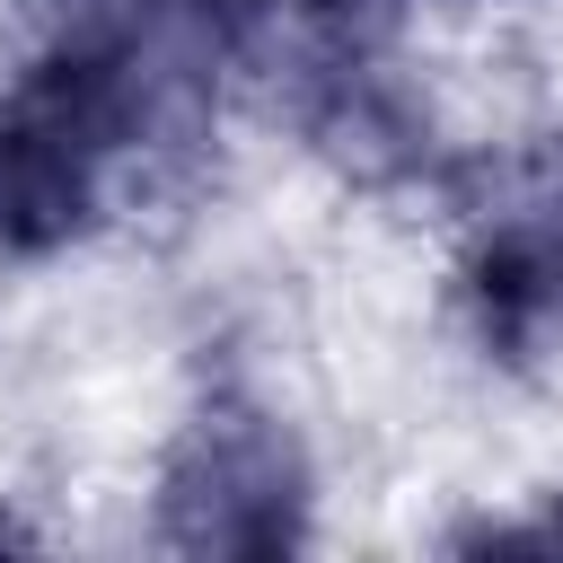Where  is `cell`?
Wrapping results in <instances>:
<instances>
[{
	"label": "cell",
	"mask_w": 563,
	"mask_h": 563,
	"mask_svg": "<svg viewBox=\"0 0 563 563\" xmlns=\"http://www.w3.org/2000/svg\"><path fill=\"white\" fill-rule=\"evenodd\" d=\"M150 35L53 26V44L0 97V246L53 255L88 238L114 202L123 158L150 123Z\"/></svg>",
	"instance_id": "1"
},
{
	"label": "cell",
	"mask_w": 563,
	"mask_h": 563,
	"mask_svg": "<svg viewBox=\"0 0 563 563\" xmlns=\"http://www.w3.org/2000/svg\"><path fill=\"white\" fill-rule=\"evenodd\" d=\"M158 510L185 554H282L299 537V457L282 422L238 396H211L167 449Z\"/></svg>",
	"instance_id": "2"
},
{
	"label": "cell",
	"mask_w": 563,
	"mask_h": 563,
	"mask_svg": "<svg viewBox=\"0 0 563 563\" xmlns=\"http://www.w3.org/2000/svg\"><path fill=\"white\" fill-rule=\"evenodd\" d=\"M466 299L493 352L528 361L563 334V141L501 167L466 238Z\"/></svg>",
	"instance_id": "3"
},
{
	"label": "cell",
	"mask_w": 563,
	"mask_h": 563,
	"mask_svg": "<svg viewBox=\"0 0 563 563\" xmlns=\"http://www.w3.org/2000/svg\"><path fill=\"white\" fill-rule=\"evenodd\" d=\"M501 545H537V554H563V510H554L545 528H528V537H501Z\"/></svg>",
	"instance_id": "4"
},
{
	"label": "cell",
	"mask_w": 563,
	"mask_h": 563,
	"mask_svg": "<svg viewBox=\"0 0 563 563\" xmlns=\"http://www.w3.org/2000/svg\"><path fill=\"white\" fill-rule=\"evenodd\" d=\"M9 537H18V528H9V519H0V545H9Z\"/></svg>",
	"instance_id": "5"
}]
</instances>
